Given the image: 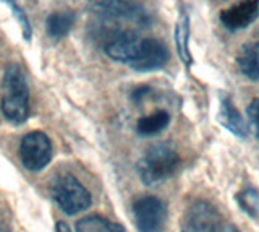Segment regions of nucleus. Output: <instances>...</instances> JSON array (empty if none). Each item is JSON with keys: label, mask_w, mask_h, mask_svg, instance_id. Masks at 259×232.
Wrapping results in <instances>:
<instances>
[{"label": "nucleus", "mask_w": 259, "mask_h": 232, "mask_svg": "<svg viewBox=\"0 0 259 232\" xmlns=\"http://www.w3.org/2000/svg\"><path fill=\"white\" fill-rule=\"evenodd\" d=\"M190 18L185 12L180 13L177 23H175V47L177 52L180 55V59L186 63V65H191V54H190Z\"/></svg>", "instance_id": "ddd939ff"}, {"label": "nucleus", "mask_w": 259, "mask_h": 232, "mask_svg": "<svg viewBox=\"0 0 259 232\" xmlns=\"http://www.w3.org/2000/svg\"><path fill=\"white\" fill-rule=\"evenodd\" d=\"M219 214L206 202L193 203L185 214L182 232H215Z\"/></svg>", "instance_id": "0eeeda50"}, {"label": "nucleus", "mask_w": 259, "mask_h": 232, "mask_svg": "<svg viewBox=\"0 0 259 232\" xmlns=\"http://www.w3.org/2000/svg\"><path fill=\"white\" fill-rule=\"evenodd\" d=\"M57 232H71V230L68 227V224H65L63 221H60V222H57Z\"/></svg>", "instance_id": "aec40b11"}, {"label": "nucleus", "mask_w": 259, "mask_h": 232, "mask_svg": "<svg viewBox=\"0 0 259 232\" xmlns=\"http://www.w3.org/2000/svg\"><path fill=\"white\" fill-rule=\"evenodd\" d=\"M170 122V115L165 110H156L152 114L141 117L136 124V130L140 135L144 137H151V135H156L162 132L168 125Z\"/></svg>", "instance_id": "4468645a"}, {"label": "nucleus", "mask_w": 259, "mask_h": 232, "mask_svg": "<svg viewBox=\"0 0 259 232\" xmlns=\"http://www.w3.org/2000/svg\"><path fill=\"white\" fill-rule=\"evenodd\" d=\"M96 5H99L105 13L117 18H126L133 21H144L146 13L140 5L132 0H93Z\"/></svg>", "instance_id": "9d476101"}, {"label": "nucleus", "mask_w": 259, "mask_h": 232, "mask_svg": "<svg viewBox=\"0 0 259 232\" xmlns=\"http://www.w3.org/2000/svg\"><path fill=\"white\" fill-rule=\"evenodd\" d=\"M52 197L60 210L67 214H76L91 205L89 191L73 175H60L54 180Z\"/></svg>", "instance_id": "7ed1b4c3"}, {"label": "nucleus", "mask_w": 259, "mask_h": 232, "mask_svg": "<svg viewBox=\"0 0 259 232\" xmlns=\"http://www.w3.org/2000/svg\"><path fill=\"white\" fill-rule=\"evenodd\" d=\"M20 156L26 169L40 171L52 159V143L46 133L31 132L21 140Z\"/></svg>", "instance_id": "20e7f679"}, {"label": "nucleus", "mask_w": 259, "mask_h": 232, "mask_svg": "<svg viewBox=\"0 0 259 232\" xmlns=\"http://www.w3.org/2000/svg\"><path fill=\"white\" fill-rule=\"evenodd\" d=\"M73 23H75L73 12H55L52 15H49L46 25L49 34L55 39H62L70 33Z\"/></svg>", "instance_id": "2eb2a0df"}, {"label": "nucleus", "mask_w": 259, "mask_h": 232, "mask_svg": "<svg viewBox=\"0 0 259 232\" xmlns=\"http://www.w3.org/2000/svg\"><path fill=\"white\" fill-rule=\"evenodd\" d=\"M246 115H248V129H251L256 137H259V98L248 106Z\"/></svg>", "instance_id": "a211bd4d"}, {"label": "nucleus", "mask_w": 259, "mask_h": 232, "mask_svg": "<svg viewBox=\"0 0 259 232\" xmlns=\"http://www.w3.org/2000/svg\"><path fill=\"white\" fill-rule=\"evenodd\" d=\"M141 39L140 36H136L132 31H125L115 37H112L110 41L105 44V54L109 55L112 60H117L121 63H132L138 51H140L141 46Z\"/></svg>", "instance_id": "1a4fd4ad"}, {"label": "nucleus", "mask_w": 259, "mask_h": 232, "mask_svg": "<svg viewBox=\"0 0 259 232\" xmlns=\"http://www.w3.org/2000/svg\"><path fill=\"white\" fill-rule=\"evenodd\" d=\"M2 110L13 124H23L29 115V90L18 65H10L4 73Z\"/></svg>", "instance_id": "f257e3e1"}, {"label": "nucleus", "mask_w": 259, "mask_h": 232, "mask_svg": "<svg viewBox=\"0 0 259 232\" xmlns=\"http://www.w3.org/2000/svg\"><path fill=\"white\" fill-rule=\"evenodd\" d=\"M135 222L140 232H162L165 224V206L156 197H143L133 206Z\"/></svg>", "instance_id": "39448f33"}, {"label": "nucleus", "mask_w": 259, "mask_h": 232, "mask_svg": "<svg viewBox=\"0 0 259 232\" xmlns=\"http://www.w3.org/2000/svg\"><path fill=\"white\" fill-rule=\"evenodd\" d=\"M240 205L251 216H259V195L256 190H245L240 194Z\"/></svg>", "instance_id": "f3484780"}, {"label": "nucleus", "mask_w": 259, "mask_h": 232, "mask_svg": "<svg viewBox=\"0 0 259 232\" xmlns=\"http://www.w3.org/2000/svg\"><path fill=\"white\" fill-rule=\"evenodd\" d=\"M76 232H125L117 222H112L102 216H88L76 222Z\"/></svg>", "instance_id": "dca6fc26"}, {"label": "nucleus", "mask_w": 259, "mask_h": 232, "mask_svg": "<svg viewBox=\"0 0 259 232\" xmlns=\"http://www.w3.org/2000/svg\"><path fill=\"white\" fill-rule=\"evenodd\" d=\"M259 15V0H241L221 13V21L232 31L245 29Z\"/></svg>", "instance_id": "6e6552de"}, {"label": "nucleus", "mask_w": 259, "mask_h": 232, "mask_svg": "<svg viewBox=\"0 0 259 232\" xmlns=\"http://www.w3.org/2000/svg\"><path fill=\"white\" fill-rule=\"evenodd\" d=\"M168 60V51L157 39H141L140 51L130 67L138 71H152L162 68Z\"/></svg>", "instance_id": "423d86ee"}, {"label": "nucleus", "mask_w": 259, "mask_h": 232, "mask_svg": "<svg viewBox=\"0 0 259 232\" xmlns=\"http://www.w3.org/2000/svg\"><path fill=\"white\" fill-rule=\"evenodd\" d=\"M12 9H13L15 17L18 18V20H20V23H21V26H23V33H24V37L29 39V36H31V28H29V23H28L26 17H24L23 12L18 9V7H15L13 4H12Z\"/></svg>", "instance_id": "6ab92c4d"}, {"label": "nucleus", "mask_w": 259, "mask_h": 232, "mask_svg": "<svg viewBox=\"0 0 259 232\" xmlns=\"http://www.w3.org/2000/svg\"><path fill=\"white\" fill-rule=\"evenodd\" d=\"M178 166V154L168 143H156L138 163V174L144 183L154 185L170 177Z\"/></svg>", "instance_id": "f03ea898"}, {"label": "nucleus", "mask_w": 259, "mask_h": 232, "mask_svg": "<svg viewBox=\"0 0 259 232\" xmlns=\"http://www.w3.org/2000/svg\"><path fill=\"white\" fill-rule=\"evenodd\" d=\"M0 232H2V230H0Z\"/></svg>", "instance_id": "412c9836"}, {"label": "nucleus", "mask_w": 259, "mask_h": 232, "mask_svg": "<svg viewBox=\"0 0 259 232\" xmlns=\"http://www.w3.org/2000/svg\"><path fill=\"white\" fill-rule=\"evenodd\" d=\"M217 121L221 122L229 132L237 135V137L245 138L248 135V125L245 122V119L241 117L238 109L235 107L229 99L222 101L221 107H219V112H217Z\"/></svg>", "instance_id": "9b49d317"}, {"label": "nucleus", "mask_w": 259, "mask_h": 232, "mask_svg": "<svg viewBox=\"0 0 259 232\" xmlns=\"http://www.w3.org/2000/svg\"><path fill=\"white\" fill-rule=\"evenodd\" d=\"M241 73L249 80H259V41L243 46L237 57Z\"/></svg>", "instance_id": "f8f14e48"}]
</instances>
